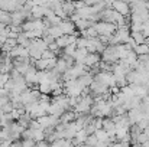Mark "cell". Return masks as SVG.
<instances>
[{
    "mask_svg": "<svg viewBox=\"0 0 149 147\" xmlns=\"http://www.w3.org/2000/svg\"><path fill=\"white\" fill-rule=\"evenodd\" d=\"M93 26L96 28V30H97L99 35H113L114 30L117 29L114 23H111V22H106V20L97 22V23H93Z\"/></svg>",
    "mask_w": 149,
    "mask_h": 147,
    "instance_id": "obj_1",
    "label": "cell"
},
{
    "mask_svg": "<svg viewBox=\"0 0 149 147\" xmlns=\"http://www.w3.org/2000/svg\"><path fill=\"white\" fill-rule=\"evenodd\" d=\"M111 7H113L117 13H120L122 16H125V17L130 14V4L126 3L125 0H113V1H111Z\"/></svg>",
    "mask_w": 149,
    "mask_h": 147,
    "instance_id": "obj_2",
    "label": "cell"
},
{
    "mask_svg": "<svg viewBox=\"0 0 149 147\" xmlns=\"http://www.w3.org/2000/svg\"><path fill=\"white\" fill-rule=\"evenodd\" d=\"M58 26L61 28V30L65 33V35H72V33H75V25H74V22L70 19H62L59 23H58ZM77 35V33H75Z\"/></svg>",
    "mask_w": 149,
    "mask_h": 147,
    "instance_id": "obj_3",
    "label": "cell"
},
{
    "mask_svg": "<svg viewBox=\"0 0 149 147\" xmlns=\"http://www.w3.org/2000/svg\"><path fill=\"white\" fill-rule=\"evenodd\" d=\"M100 61H101V56H100L97 52H88V53H87V56L84 58L83 63H84L86 66L91 68V66H96V65H99Z\"/></svg>",
    "mask_w": 149,
    "mask_h": 147,
    "instance_id": "obj_4",
    "label": "cell"
},
{
    "mask_svg": "<svg viewBox=\"0 0 149 147\" xmlns=\"http://www.w3.org/2000/svg\"><path fill=\"white\" fill-rule=\"evenodd\" d=\"M127 118H129L130 124H136L141 118H143V111H142L139 107L130 108V110L127 111Z\"/></svg>",
    "mask_w": 149,
    "mask_h": 147,
    "instance_id": "obj_5",
    "label": "cell"
},
{
    "mask_svg": "<svg viewBox=\"0 0 149 147\" xmlns=\"http://www.w3.org/2000/svg\"><path fill=\"white\" fill-rule=\"evenodd\" d=\"M87 53H88L87 48H75L74 53H72V58H74V61H75V62L83 63V61H84V58L87 56Z\"/></svg>",
    "mask_w": 149,
    "mask_h": 147,
    "instance_id": "obj_6",
    "label": "cell"
},
{
    "mask_svg": "<svg viewBox=\"0 0 149 147\" xmlns=\"http://www.w3.org/2000/svg\"><path fill=\"white\" fill-rule=\"evenodd\" d=\"M62 10L65 12L67 16H71V14L75 12L74 1H72V0H64V1H62Z\"/></svg>",
    "mask_w": 149,
    "mask_h": 147,
    "instance_id": "obj_7",
    "label": "cell"
},
{
    "mask_svg": "<svg viewBox=\"0 0 149 147\" xmlns=\"http://www.w3.org/2000/svg\"><path fill=\"white\" fill-rule=\"evenodd\" d=\"M70 66L67 65V62H65V59L61 56L59 59H56V62H55V66H54V69L56 71V72H59V74H64L67 69H68Z\"/></svg>",
    "mask_w": 149,
    "mask_h": 147,
    "instance_id": "obj_8",
    "label": "cell"
},
{
    "mask_svg": "<svg viewBox=\"0 0 149 147\" xmlns=\"http://www.w3.org/2000/svg\"><path fill=\"white\" fill-rule=\"evenodd\" d=\"M114 127H116V123L110 117H103V126H101V128H104L106 131H114Z\"/></svg>",
    "mask_w": 149,
    "mask_h": 147,
    "instance_id": "obj_9",
    "label": "cell"
},
{
    "mask_svg": "<svg viewBox=\"0 0 149 147\" xmlns=\"http://www.w3.org/2000/svg\"><path fill=\"white\" fill-rule=\"evenodd\" d=\"M130 36L133 38V41L136 42V45H138V43H143V42H146V38L143 36L142 30H132Z\"/></svg>",
    "mask_w": 149,
    "mask_h": 147,
    "instance_id": "obj_10",
    "label": "cell"
},
{
    "mask_svg": "<svg viewBox=\"0 0 149 147\" xmlns=\"http://www.w3.org/2000/svg\"><path fill=\"white\" fill-rule=\"evenodd\" d=\"M38 85H39V91H41V94H51V82L48 81V79L41 81Z\"/></svg>",
    "mask_w": 149,
    "mask_h": 147,
    "instance_id": "obj_11",
    "label": "cell"
},
{
    "mask_svg": "<svg viewBox=\"0 0 149 147\" xmlns=\"http://www.w3.org/2000/svg\"><path fill=\"white\" fill-rule=\"evenodd\" d=\"M55 42H56V45H58L59 48L64 49L67 45H68V35H65V33H64V35H61L59 38H56V39H55Z\"/></svg>",
    "mask_w": 149,
    "mask_h": 147,
    "instance_id": "obj_12",
    "label": "cell"
},
{
    "mask_svg": "<svg viewBox=\"0 0 149 147\" xmlns=\"http://www.w3.org/2000/svg\"><path fill=\"white\" fill-rule=\"evenodd\" d=\"M22 146H36V141L33 139H25L22 141Z\"/></svg>",
    "mask_w": 149,
    "mask_h": 147,
    "instance_id": "obj_13",
    "label": "cell"
},
{
    "mask_svg": "<svg viewBox=\"0 0 149 147\" xmlns=\"http://www.w3.org/2000/svg\"><path fill=\"white\" fill-rule=\"evenodd\" d=\"M48 49H51L52 52H55V53H56V52H58L61 48L56 45V42H52V43H48Z\"/></svg>",
    "mask_w": 149,
    "mask_h": 147,
    "instance_id": "obj_14",
    "label": "cell"
}]
</instances>
